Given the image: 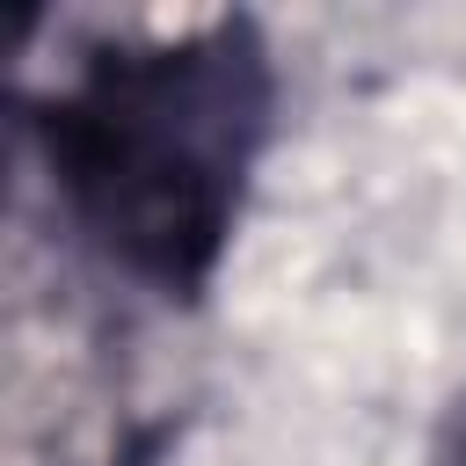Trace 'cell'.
<instances>
[{"label": "cell", "mask_w": 466, "mask_h": 466, "mask_svg": "<svg viewBox=\"0 0 466 466\" xmlns=\"http://www.w3.org/2000/svg\"><path fill=\"white\" fill-rule=\"evenodd\" d=\"M277 73L248 15L95 44L36 116L80 233L167 299H197L269 138Z\"/></svg>", "instance_id": "obj_1"}, {"label": "cell", "mask_w": 466, "mask_h": 466, "mask_svg": "<svg viewBox=\"0 0 466 466\" xmlns=\"http://www.w3.org/2000/svg\"><path fill=\"white\" fill-rule=\"evenodd\" d=\"M430 466H466V386L437 408V430H430Z\"/></svg>", "instance_id": "obj_2"}]
</instances>
